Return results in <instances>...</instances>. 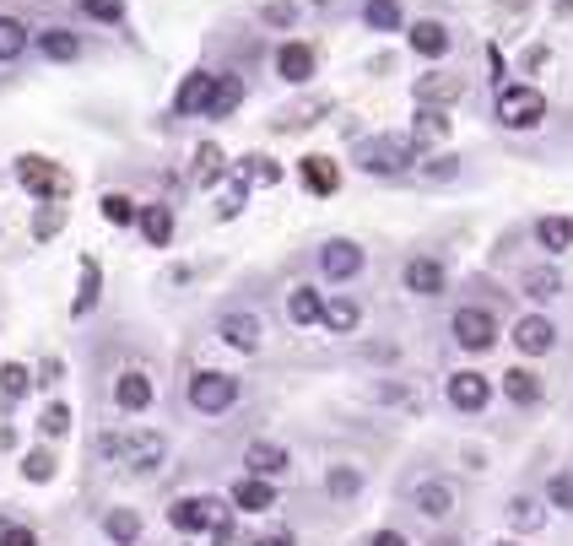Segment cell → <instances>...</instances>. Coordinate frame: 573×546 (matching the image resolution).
I'll use <instances>...</instances> for the list:
<instances>
[{"mask_svg": "<svg viewBox=\"0 0 573 546\" xmlns=\"http://www.w3.org/2000/svg\"><path fill=\"white\" fill-rule=\"evenodd\" d=\"M417 157H422L417 136H373L363 146V168L368 173H406V168H417Z\"/></svg>", "mask_w": 573, "mask_h": 546, "instance_id": "obj_1", "label": "cell"}, {"mask_svg": "<svg viewBox=\"0 0 573 546\" xmlns=\"http://www.w3.org/2000/svg\"><path fill=\"white\" fill-rule=\"evenodd\" d=\"M17 179L33 195H44V201H71V190H76V179L60 163H49V157H17Z\"/></svg>", "mask_w": 573, "mask_h": 546, "instance_id": "obj_2", "label": "cell"}, {"mask_svg": "<svg viewBox=\"0 0 573 546\" xmlns=\"http://www.w3.org/2000/svg\"><path fill=\"white\" fill-rule=\"evenodd\" d=\"M541 119H546V98L536 87H498V125L536 130Z\"/></svg>", "mask_w": 573, "mask_h": 546, "instance_id": "obj_3", "label": "cell"}, {"mask_svg": "<svg viewBox=\"0 0 573 546\" xmlns=\"http://www.w3.org/2000/svg\"><path fill=\"white\" fill-rule=\"evenodd\" d=\"M168 519H173L179 530H222V525L233 519V509H228L222 498H179V503L168 509Z\"/></svg>", "mask_w": 573, "mask_h": 546, "instance_id": "obj_4", "label": "cell"}, {"mask_svg": "<svg viewBox=\"0 0 573 546\" xmlns=\"http://www.w3.org/2000/svg\"><path fill=\"white\" fill-rule=\"evenodd\" d=\"M233 401H238V379H233V374H195V379H190V406L206 411V417L228 411Z\"/></svg>", "mask_w": 573, "mask_h": 546, "instance_id": "obj_5", "label": "cell"}, {"mask_svg": "<svg viewBox=\"0 0 573 546\" xmlns=\"http://www.w3.org/2000/svg\"><path fill=\"white\" fill-rule=\"evenodd\" d=\"M449 330H455V341L465 346V352H487V346L498 341V319H492L487 309H460L455 319H449Z\"/></svg>", "mask_w": 573, "mask_h": 546, "instance_id": "obj_6", "label": "cell"}, {"mask_svg": "<svg viewBox=\"0 0 573 546\" xmlns=\"http://www.w3.org/2000/svg\"><path fill=\"white\" fill-rule=\"evenodd\" d=\"M319 271H325L330 282H352V276L363 271V249H357L352 238H330V244L319 249Z\"/></svg>", "mask_w": 573, "mask_h": 546, "instance_id": "obj_7", "label": "cell"}, {"mask_svg": "<svg viewBox=\"0 0 573 546\" xmlns=\"http://www.w3.org/2000/svg\"><path fill=\"white\" fill-rule=\"evenodd\" d=\"M103 449L119 455L130 471H152V465H163V438H103Z\"/></svg>", "mask_w": 573, "mask_h": 546, "instance_id": "obj_8", "label": "cell"}, {"mask_svg": "<svg viewBox=\"0 0 573 546\" xmlns=\"http://www.w3.org/2000/svg\"><path fill=\"white\" fill-rule=\"evenodd\" d=\"M514 346H519V352H525V357H541V352H552V346H557V325H552V319H546V314H525V319H519V325H514Z\"/></svg>", "mask_w": 573, "mask_h": 546, "instance_id": "obj_9", "label": "cell"}, {"mask_svg": "<svg viewBox=\"0 0 573 546\" xmlns=\"http://www.w3.org/2000/svg\"><path fill=\"white\" fill-rule=\"evenodd\" d=\"M444 395H449L455 411H482L492 401V384H487V374H455L444 384Z\"/></svg>", "mask_w": 573, "mask_h": 546, "instance_id": "obj_10", "label": "cell"}, {"mask_svg": "<svg viewBox=\"0 0 573 546\" xmlns=\"http://www.w3.org/2000/svg\"><path fill=\"white\" fill-rule=\"evenodd\" d=\"M465 98V82L449 71H428L417 76V103H433V109H444V103H460Z\"/></svg>", "mask_w": 573, "mask_h": 546, "instance_id": "obj_11", "label": "cell"}, {"mask_svg": "<svg viewBox=\"0 0 573 546\" xmlns=\"http://www.w3.org/2000/svg\"><path fill=\"white\" fill-rule=\"evenodd\" d=\"M233 509H244V514L276 509V487H271V476H238V487H233Z\"/></svg>", "mask_w": 573, "mask_h": 546, "instance_id": "obj_12", "label": "cell"}, {"mask_svg": "<svg viewBox=\"0 0 573 546\" xmlns=\"http://www.w3.org/2000/svg\"><path fill=\"white\" fill-rule=\"evenodd\" d=\"M406 292H417V298H438L444 292V265L438 260H406Z\"/></svg>", "mask_w": 573, "mask_h": 546, "instance_id": "obj_13", "label": "cell"}, {"mask_svg": "<svg viewBox=\"0 0 573 546\" xmlns=\"http://www.w3.org/2000/svg\"><path fill=\"white\" fill-rule=\"evenodd\" d=\"M276 76H282V82H309L314 76V49L309 44H282L276 49Z\"/></svg>", "mask_w": 573, "mask_h": 546, "instance_id": "obj_14", "label": "cell"}, {"mask_svg": "<svg viewBox=\"0 0 573 546\" xmlns=\"http://www.w3.org/2000/svg\"><path fill=\"white\" fill-rule=\"evenodd\" d=\"M211 87H217V76H211V71H195V76H184V87H179V98H173V109H179V114H206V103H211Z\"/></svg>", "mask_w": 573, "mask_h": 546, "instance_id": "obj_15", "label": "cell"}, {"mask_svg": "<svg viewBox=\"0 0 573 546\" xmlns=\"http://www.w3.org/2000/svg\"><path fill=\"white\" fill-rule=\"evenodd\" d=\"M114 401L125 406V411H146V406H152V379H146L141 368L119 374V384H114Z\"/></svg>", "mask_w": 573, "mask_h": 546, "instance_id": "obj_16", "label": "cell"}, {"mask_svg": "<svg viewBox=\"0 0 573 546\" xmlns=\"http://www.w3.org/2000/svg\"><path fill=\"white\" fill-rule=\"evenodd\" d=\"M303 184H309L314 195H336L341 190V168L330 163V157H303Z\"/></svg>", "mask_w": 573, "mask_h": 546, "instance_id": "obj_17", "label": "cell"}, {"mask_svg": "<svg viewBox=\"0 0 573 546\" xmlns=\"http://www.w3.org/2000/svg\"><path fill=\"white\" fill-rule=\"evenodd\" d=\"M411 49H417V55H428V60L449 55V28H444V22H433V17H422L417 28H411Z\"/></svg>", "mask_w": 573, "mask_h": 546, "instance_id": "obj_18", "label": "cell"}, {"mask_svg": "<svg viewBox=\"0 0 573 546\" xmlns=\"http://www.w3.org/2000/svg\"><path fill=\"white\" fill-rule=\"evenodd\" d=\"M244 460H249V471H255V476H282L287 465H292L287 449H282V444H265V438H260V444H249Z\"/></svg>", "mask_w": 573, "mask_h": 546, "instance_id": "obj_19", "label": "cell"}, {"mask_svg": "<svg viewBox=\"0 0 573 546\" xmlns=\"http://www.w3.org/2000/svg\"><path fill=\"white\" fill-rule=\"evenodd\" d=\"M98 292H103V271H98V260H92V255H82V282H76L71 314H92V309H98Z\"/></svg>", "mask_w": 573, "mask_h": 546, "instance_id": "obj_20", "label": "cell"}, {"mask_svg": "<svg viewBox=\"0 0 573 546\" xmlns=\"http://www.w3.org/2000/svg\"><path fill=\"white\" fill-rule=\"evenodd\" d=\"M222 341L238 346V352H255L260 346V319L255 314H228L222 319Z\"/></svg>", "mask_w": 573, "mask_h": 546, "instance_id": "obj_21", "label": "cell"}, {"mask_svg": "<svg viewBox=\"0 0 573 546\" xmlns=\"http://www.w3.org/2000/svg\"><path fill=\"white\" fill-rule=\"evenodd\" d=\"M136 222H141V233H146V244H152V249H163L173 238V211L168 206H141Z\"/></svg>", "mask_w": 573, "mask_h": 546, "instance_id": "obj_22", "label": "cell"}, {"mask_svg": "<svg viewBox=\"0 0 573 546\" xmlns=\"http://www.w3.org/2000/svg\"><path fill=\"white\" fill-rule=\"evenodd\" d=\"M503 395H509L514 406H536L541 401V379L530 374V368H509V374H503Z\"/></svg>", "mask_w": 573, "mask_h": 546, "instance_id": "obj_23", "label": "cell"}, {"mask_svg": "<svg viewBox=\"0 0 573 546\" xmlns=\"http://www.w3.org/2000/svg\"><path fill=\"white\" fill-rule=\"evenodd\" d=\"M319 314H325V298L314 287H292V303H287L292 325H319Z\"/></svg>", "mask_w": 573, "mask_h": 546, "instance_id": "obj_24", "label": "cell"}, {"mask_svg": "<svg viewBox=\"0 0 573 546\" xmlns=\"http://www.w3.org/2000/svg\"><path fill=\"white\" fill-rule=\"evenodd\" d=\"M238 103H244V82H238V76H217V87H211L206 114H211V119H222V114H233Z\"/></svg>", "mask_w": 573, "mask_h": 546, "instance_id": "obj_25", "label": "cell"}, {"mask_svg": "<svg viewBox=\"0 0 573 546\" xmlns=\"http://www.w3.org/2000/svg\"><path fill=\"white\" fill-rule=\"evenodd\" d=\"M357 319H363V314H357V303L330 298V303H325V314H319V325H325V330H336V336H352V330H357Z\"/></svg>", "mask_w": 573, "mask_h": 546, "instance_id": "obj_26", "label": "cell"}, {"mask_svg": "<svg viewBox=\"0 0 573 546\" xmlns=\"http://www.w3.org/2000/svg\"><path fill=\"white\" fill-rule=\"evenodd\" d=\"M417 509L428 514V519H444L449 509H455V492H449L444 482H422L417 487Z\"/></svg>", "mask_w": 573, "mask_h": 546, "instance_id": "obj_27", "label": "cell"}, {"mask_svg": "<svg viewBox=\"0 0 573 546\" xmlns=\"http://www.w3.org/2000/svg\"><path fill=\"white\" fill-rule=\"evenodd\" d=\"M536 238H541L546 255H557V249L573 244V222H568V217H541V222H536Z\"/></svg>", "mask_w": 573, "mask_h": 546, "instance_id": "obj_28", "label": "cell"}, {"mask_svg": "<svg viewBox=\"0 0 573 546\" xmlns=\"http://www.w3.org/2000/svg\"><path fill=\"white\" fill-rule=\"evenodd\" d=\"M98 211H103V222H109V228H130V222H136V201H130V195H119V190H109L98 201Z\"/></svg>", "mask_w": 573, "mask_h": 546, "instance_id": "obj_29", "label": "cell"}, {"mask_svg": "<svg viewBox=\"0 0 573 546\" xmlns=\"http://www.w3.org/2000/svg\"><path fill=\"white\" fill-rule=\"evenodd\" d=\"M38 49H44L49 60H76V55H82V38L65 33V28H49L44 38H38Z\"/></svg>", "mask_w": 573, "mask_h": 546, "instance_id": "obj_30", "label": "cell"}, {"mask_svg": "<svg viewBox=\"0 0 573 546\" xmlns=\"http://www.w3.org/2000/svg\"><path fill=\"white\" fill-rule=\"evenodd\" d=\"M525 298H557V292H563V276L552 271V265H536V271H525Z\"/></svg>", "mask_w": 573, "mask_h": 546, "instance_id": "obj_31", "label": "cell"}, {"mask_svg": "<svg viewBox=\"0 0 573 546\" xmlns=\"http://www.w3.org/2000/svg\"><path fill=\"white\" fill-rule=\"evenodd\" d=\"M363 22H368L373 33H395V28H401V6H395V0H368Z\"/></svg>", "mask_w": 573, "mask_h": 546, "instance_id": "obj_32", "label": "cell"}, {"mask_svg": "<svg viewBox=\"0 0 573 546\" xmlns=\"http://www.w3.org/2000/svg\"><path fill=\"white\" fill-rule=\"evenodd\" d=\"M103 530H109V541H119V546H136L141 519L130 514V509H114V514H103Z\"/></svg>", "mask_w": 573, "mask_h": 546, "instance_id": "obj_33", "label": "cell"}, {"mask_svg": "<svg viewBox=\"0 0 573 546\" xmlns=\"http://www.w3.org/2000/svg\"><path fill=\"white\" fill-rule=\"evenodd\" d=\"M222 173H228V163H222V146L206 141L201 152H195V179H201V184H217Z\"/></svg>", "mask_w": 573, "mask_h": 546, "instance_id": "obj_34", "label": "cell"}, {"mask_svg": "<svg viewBox=\"0 0 573 546\" xmlns=\"http://www.w3.org/2000/svg\"><path fill=\"white\" fill-rule=\"evenodd\" d=\"M444 136H449L444 109H433V103H417V141H444Z\"/></svg>", "mask_w": 573, "mask_h": 546, "instance_id": "obj_35", "label": "cell"}, {"mask_svg": "<svg viewBox=\"0 0 573 546\" xmlns=\"http://www.w3.org/2000/svg\"><path fill=\"white\" fill-rule=\"evenodd\" d=\"M28 49V28L17 17H0V60H17Z\"/></svg>", "mask_w": 573, "mask_h": 546, "instance_id": "obj_36", "label": "cell"}, {"mask_svg": "<svg viewBox=\"0 0 573 546\" xmlns=\"http://www.w3.org/2000/svg\"><path fill=\"white\" fill-rule=\"evenodd\" d=\"M28 384H38L22 363H0V395L6 401H17V395H28Z\"/></svg>", "mask_w": 573, "mask_h": 546, "instance_id": "obj_37", "label": "cell"}, {"mask_svg": "<svg viewBox=\"0 0 573 546\" xmlns=\"http://www.w3.org/2000/svg\"><path fill=\"white\" fill-rule=\"evenodd\" d=\"M509 525H514V530H541V525H546L541 503H536V498H514V503H509Z\"/></svg>", "mask_w": 573, "mask_h": 546, "instance_id": "obj_38", "label": "cell"}, {"mask_svg": "<svg viewBox=\"0 0 573 546\" xmlns=\"http://www.w3.org/2000/svg\"><path fill=\"white\" fill-rule=\"evenodd\" d=\"M244 201H249V179H244V173H238V179L228 184V190H222V201H217V217H238V211H244Z\"/></svg>", "mask_w": 573, "mask_h": 546, "instance_id": "obj_39", "label": "cell"}, {"mask_svg": "<svg viewBox=\"0 0 573 546\" xmlns=\"http://www.w3.org/2000/svg\"><path fill=\"white\" fill-rule=\"evenodd\" d=\"M38 428H44L49 438H65V433H71V406H65V401L44 406V417H38Z\"/></svg>", "mask_w": 573, "mask_h": 546, "instance_id": "obj_40", "label": "cell"}, {"mask_svg": "<svg viewBox=\"0 0 573 546\" xmlns=\"http://www.w3.org/2000/svg\"><path fill=\"white\" fill-rule=\"evenodd\" d=\"M60 222H65V206H60V201H49L44 211H38V222H33V238H38V244H44V238H55V233H60Z\"/></svg>", "mask_w": 573, "mask_h": 546, "instance_id": "obj_41", "label": "cell"}, {"mask_svg": "<svg viewBox=\"0 0 573 546\" xmlns=\"http://www.w3.org/2000/svg\"><path fill=\"white\" fill-rule=\"evenodd\" d=\"M22 476H28V482H49V476H55V455H49V449H33V455L22 460Z\"/></svg>", "mask_w": 573, "mask_h": 546, "instance_id": "obj_42", "label": "cell"}, {"mask_svg": "<svg viewBox=\"0 0 573 546\" xmlns=\"http://www.w3.org/2000/svg\"><path fill=\"white\" fill-rule=\"evenodd\" d=\"M325 487H330V498H352V492L363 487V476H357V471H346V465H341V471H330V476H325Z\"/></svg>", "mask_w": 573, "mask_h": 546, "instance_id": "obj_43", "label": "cell"}, {"mask_svg": "<svg viewBox=\"0 0 573 546\" xmlns=\"http://www.w3.org/2000/svg\"><path fill=\"white\" fill-rule=\"evenodd\" d=\"M238 173H249V179H260V184H276V179H282V168H276L271 157H244V168H238Z\"/></svg>", "mask_w": 573, "mask_h": 546, "instance_id": "obj_44", "label": "cell"}, {"mask_svg": "<svg viewBox=\"0 0 573 546\" xmlns=\"http://www.w3.org/2000/svg\"><path fill=\"white\" fill-rule=\"evenodd\" d=\"M82 11H87V17H98V22H119V17H125V0H82Z\"/></svg>", "mask_w": 573, "mask_h": 546, "instance_id": "obj_45", "label": "cell"}, {"mask_svg": "<svg viewBox=\"0 0 573 546\" xmlns=\"http://www.w3.org/2000/svg\"><path fill=\"white\" fill-rule=\"evenodd\" d=\"M265 22H271V28H292V22H298V6H292V0H271V6H265Z\"/></svg>", "mask_w": 573, "mask_h": 546, "instance_id": "obj_46", "label": "cell"}, {"mask_svg": "<svg viewBox=\"0 0 573 546\" xmlns=\"http://www.w3.org/2000/svg\"><path fill=\"white\" fill-rule=\"evenodd\" d=\"M546 498H552V509H573V476H552Z\"/></svg>", "mask_w": 573, "mask_h": 546, "instance_id": "obj_47", "label": "cell"}, {"mask_svg": "<svg viewBox=\"0 0 573 546\" xmlns=\"http://www.w3.org/2000/svg\"><path fill=\"white\" fill-rule=\"evenodd\" d=\"M0 546H38V536L28 525H6V519H0Z\"/></svg>", "mask_w": 573, "mask_h": 546, "instance_id": "obj_48", "label": "cell"}, {"mask_svg": "<svg viewBox=\"0 0 573 546\" xmlns=\"http://www.w3.org/2000/svg\"><path fill=\"white\" fill-rule=\"evenodd\" d=\"M255 546H298V541H292V530H271V536H260Z\"/></svg>", "mask_w": 573, "mask_h": 546, "instance_id": "obj_49", "label": "cell"}, {"mask_svg": "<svg viewBox=\"0 0 573 546\" xmlns=\"http://www.w3.org/2000/svg\"><path fill=\"white\" fill-rule=\"evenodd\" d=\"M211 541H217V546H238V530H233V519H228V525H222V530H211Z\"/></svg>", "mask_w": 573, "mask_h": 546, "instance_id": "obj_50", "label": "cell"}, {"mask_svg": "<svg viewBox=\"0 0 573 546\" xmlns=\"http://www.w3.org/2000/svg\"><path fill=\"white\" fill-rule=\"evenodd\" d=\"M368 546H406V536H401V530H379Z\"/></svg>", "mask_w": 573, "mask_h": 546, "instance_id": "obj_51", "label": "cell"}, {"mask_svg": "<svg viewBox=\"0 0 573 546\" xmlns=\"http://www.w3.org/2000/svg\"><path fill=\"white\" fill-rule=\"evenodd\" d=\"M433 546H460V541H455V536H438V541H433Z\"/></svg>", "mask_w": 573, "mask_h": 546, "instance_id": "obj_52", "label": "cell"}, {"mask_svg": "<svg viewBox=\"0 0 573 546\" xmlns=\"http://www.w3.org/2000/svg\"><path fill=\"white\" fill-rule=\"evenodd\" d=\"M498 546H514V541H498Z\"/></svg>", "mask_w": 573, "mask_h": 546, "instance_id": "obj_53", "label": "cell"}]
</instances>
